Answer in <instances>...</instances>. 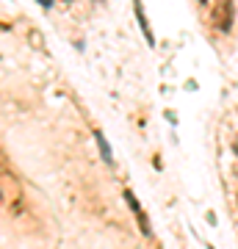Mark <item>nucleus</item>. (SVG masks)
I'll use <instances>...</instances> for the list:
<instances>
[{"mask_svg":"<svg viewBox=\"0 0 238 249\" xmlns=\"http://www.w3.org/2000/svg\"><path fill=\"white\" fill-rule=\"evenodd\" d=\"M213 22H216V28H219V31H224V34L233 28V3H230V0H221V3H219Z\"/></svg>","mask_w":238,"mask_h":249,"instance_id":"f257e3e1","label":"nucleus"},{"mask_svg":"<svg viewBox=\"0 0 238 249\" xmlns=\"http://www.w3.org/2000/svg\"><path fill=\"white\" fill-rule=\"evenodd\" d=\"M125 199H128V205H130V211L136 213V222H139L141 232H144V235H152V227H150V222H147V213L141 211V205H139V199L133 196V191H125Z\"/></svg>","mask_w":238,"mask_h":249,"instance_id":"f03ea898","label":"nucleus"},{"mask_svg":"<svg viewBox=\"0 0 238 249\" xmlns=\"http://www.w3.org/2000/svg\"><path fill=\"white\" fill-rule=\"evenodd\" d=\"M133 9H136V17H139L141 31H144V39H147L150 45H155V39H152V31H150V25H147V17H144V9H141V0H133Z\"/></svg>","mask_w":238,"mask_h":249,"instance_id":"7ed1b4c3","label":"nucleus"},{"mask_svg":"<svg viewBox=\"0 0 238 249\" xmlns=\"http://www.w3.org/2000/svg\"><path fill=\"white\" fill-rule=\"evenodd\" d=\"M94 139H97V147H100V152H103V160H106L108 166H114V155H111V147H108L106 136L100 133V130H94Z\"/></svg>","mask_w":238,"mask_h":249,"instance_id":"20e7f679","label":"nucleus"},{"mask_svg":"<svg viewBox=\"0 0 238 249\" xmlns=\"http://www.w3.org/2000/svg\"><path fill=\"white\" fill-rule=\"evenodd\" d=\"M39 3H42L44 9H50V6H53V0H39Z\"/></svg>","mask_w":238,"mask_h":249,"instance_id":"39448f33","label":"nucleus"},{"mask_svg":"<svg viewBox=\"0 0 238 249\" xmlns=\"http://www.w3.org/2000/svg\"><path fill=\"white\" fill-rule=\"evenodd\" d=\"M233 150H236V155H238V139H236V144H233Z\"/></svg>","mask_w":238,"mask_h":249,"instance_id":"423d86ee","label":"nucleus"},{"mask_svg":"<svg viewBox=\"0 0 238 249\" xmlns=\"http://www.w3.org/2000/svg\"><path fill=\"white\" fill-rule=\"evenodd\" d=\"M202 3H205V0H202Z\"/></svg>","mask_w":238,"mask_h":249,"instance_id":"0eeeda50","label":"nucleus"},{"mask_svg":"<svg viewBox=\"0 0 238 249\" xmlns=\"http://www.w3.org/2000/svg\"><path fill=\"white\" fill-rule=\"evenodd\" d=\"M236 199H238V196H236Z\"/></svg>","mask_w":238,"mask_h":249,"instance_id":"6e6552de","label":"nucleus"}]
</instances>
